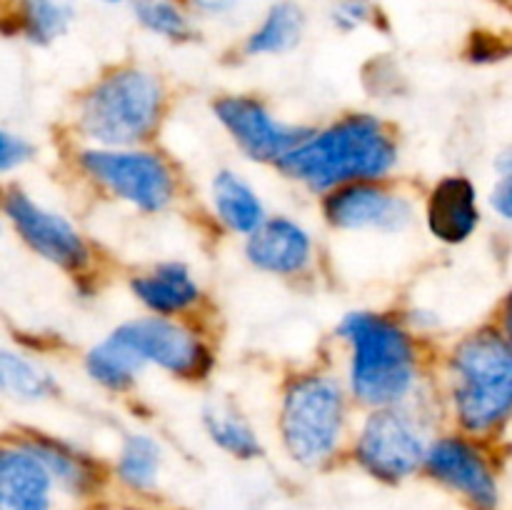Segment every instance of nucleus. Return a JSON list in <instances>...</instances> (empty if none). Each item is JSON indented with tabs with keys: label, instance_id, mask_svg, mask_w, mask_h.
<instances>
[{
	"label": "nucleus",
	"instance_id": "obj_25",
	"mask_svg": "<svg viewBox=\"0 0 512 510\" xmlns=\"http://www.w3.org/2000/svg\"><path fill=\"white\" fill-rule=\"evenodd\" d=\"M130 13L145 33L165 43H190L198 33L195 15L180 0H130Z\"/></svg>",
	"mask_w": 512,
	"mask_h": 510
},
{
	"label": "nucleus",
	"instance_id": "obj_15",
	"mask_svg": "<svg viewBox=\"0 0 512 510\" xmlns=\"http://www.w3.org/2000/svg\"><path fill=\"white\" fill-rule=\"evenodd\" d=\"M0 510H68L23 433L0 435Z\"/></svg>",
	"mask_w": 512,
	"mask_h": 510
},
{
	"label": "nucleus",
	"instance_id": "obj_10",
	"mask_svg": "<svg viewBox=\"0 0 512 510\" xmlns=\"http://www.w3.org/2000/svg\"><path fill=\"white\" fill-rule=\"evenodd\" d=\"M0 210H3L5 225L13 228V233L30 253L68 275L88 273L95 260L93 245L73 220L43 205L18 185H8L0 193Z\"/></svg>",
	"mask_w": 512,
	"mask_h": 510
},
{
	"label": "nucleus",
	"instance_id": "obj_12",
	"mask_svg": "<svg viewBox=\"0 0 512 510\" xmlns=\"http://www.w3.org/2000/svg\"><path fill=\"white\" fill-rule=\"evenodd\" d=\"M320 215L338 233L398 235L413 225L415 203L388 180H368L320 195Z\"/></svg>",
	"mask_w": 512,
	"mask_h": 510
},
{
	"label": "nucleus",
	"instance_id": "obj_28",
	"mask_svg": "<svg viewBox=\"0 0 512 510\" xmlns=\"http://www.w3.org/2000/svg\"><path fill=\"white\" fill-rule=\"evenodd\" d=\"M33 155L35 148L30 145V140H25L23 135L13 133V130L0 125V180H5L15 170L28 165L33 160Z\"/></svg>",
	"mask_w": 512,
	"mask_h": 510
},
{
	"label": "nucleus",
	"instance_id": "obj_22",
	"mask_svg": "<svg viewBox=\"0 0 512 510\" xmlns=\"http://www.w3.org/2000/svg\"><path fill=\"white\" fill-rule=\"evenodd\" d=\"M60 393L58 375L35 355L0 345V398L18 405L48 403Z\"/></svg>",
	"mask_w": 512,
	"mask_h": 510
},
{
	"label": "nucleus",
	"instance_id": "obj_26",
	"mask_svg": "<svg viewBox=\"0 0 512 510\" xmlns=\"http://www.w3.org/2000/svg\"><path fill=\"white\" fill-rule=\"evenodd\" d=\"M380 10L375 0H335L330 8V23L340 33H358L378 20Z\"/></svg>",
	"mask_w": 512,
	"mask_h": 510
},
{
	"label": "nucleus",
	"instance_id": "obj_21",
	"mask_svg": "<svg viewBox=\"0 0 512 510\" xmlns=\"http://www.w3.org/2000/svg\"><path fill=\"white\" fill-rule=\"evenodd\" d=\"M305 30H308V15L303 5L295 0H275L245 35L240 48L248 58H278L300 48Z\"/></svg>",
	"mask_w": 512,
	"mask_h": 510
},
{
	"label": "nucleus",
	"instance_id": "obj_32",
	"mask_svg": "<svg viewBox=\"0 0 512 510\" xmlns=\"http://www.w3.org/2000/svg\"><path fill=\"white\" fill-rule=\"evenodd\" d=\"M5 233V218H3V210H0V235Z\"/></svg>",
	"mask_w": 512,
	"mask_h": 510
},
{
	"label": "nucleus",
	"instance_id": "obj_33",
	"mask_svg": "<svg viewBox=\"0 0 512 510\" xmlns=\"http://www.w3.org/2000/svg\"><path fill=\"white\" fill-rule=\"evenodd\" d=\"M235 3H238V0H235Z\"/></svg>",
	"mask_w": 512,
	"mask_h": 510
},
{
	"label": "nucleus",
	"instance_id": "obj_18",
	"mask_svg": "<svg viewBox=\"0 0 512 510\" xmlns=\"http://www.w3.org/2000/svg\"><path fill=\"white\" fill-rule=\"evenodd\" d=\"M163 470L165 450L160 440L145 430H133L123 435L108 465L110 488L133 500H150L163 485Z\"/></svg>",
	"mask_w": 512,
	"mask_h": 510
},
{
	"label": "nucleus",
	"instance_id": "obj_27",
	"mask_svg": "<svg viewBox=\"0 0 512 510\" xmlns=\"http://www.w3.org/2000/svg\"><path fill=\"white\" fill-rule=\"evenodd\" d=\"M510 55V43L493 30H475L465 43V58L475 65H495Z\"/></svg>",
	"mask_w": 512,
	"mask_h": 510
},
{
	"label": "nucleus",
	"instance_id": "obj_19",
	"mask_svg": "<svg viewBox=\"0 0 512 510\" xmlns=\"http://www.w3.org/2000/svg\"><path fill=\"white\" fill-rule=\"evenodd\" d=\"M78 13L80 0H3L0 30L48 48L73 30Z\"/></svg>",
	"mask_w": 512,
	"mask_h": 510
},
{
	"label": "nucleus",
	"instance_id": "obj_7",
	"mask_svg": "<svg viewBox=\"0 0 512 510\" xmlns=\"http://www.w3.org/2000/svg\"><path fill=\"white\" fill-rule=\"evenodd\" d=\"M75 170L108 198L143 215H160L180 198V175L160 150L148 145L98 148L80 145L73 155Z\"/></svg>",
	"mask_w": 512,
	"mask_h": 510
},
{
	"label": "nucleus",
	"instance_id": "obj_23",
	"mask_svg": "<svg viewBox=\"0 0 512 510\" xmlns=\"http://www.w3.org/2000/svg\"><path fill=\"white\" fill-rule=\"evenodd\" d=\"M210 443L240 463H253L265 455V445L255 425L228 403H208L200 413Z\"/></svg>",
	"mask_w": 512,
	"mask_h": 510
},
{
	"label": "nucleus",
	"instance_id": "obj_3",
	"mask_svg": "<svg viewBox=\"0 0 512 510\" xmlns=\"http://www.w3.org/2000/svg\"><path fill=\"white\" fill-rule=\"evenodd\" d=\"M445 400L455 430L493 445L512 413V343L500 325L470 330L445 358Z\"/></svg>",
	"mask_w": 512,
	"mask_h": 510
},
{
	"label": "nucleus",
	"instance_id": "obj_2",
	"mask_svg": "<svg viewBox=\"0 0 512 510\" xmlns=\"http://www.w3.org/2000/svg\"><path fill=\"white\" fill-rule=\"evenodd\" d=\"M348 348L345 388L365 410L410 403L425 388L418 338L400 318L378 310H350L338 323Z\"/></svg>",
	"mask_w": 512,
	"mask_h": 510
},
{
	"label": "nucleus",
	"instance_id": "obj_31",
	"mask_svg": "<svg viewBox=\"0 0 512 510\" xmlns=\"http://www.w3.org/2000/svg\"><path fill=\"white\" fill-rule=\"evenodd\" d=\"M103 3H108V5H120V3H130V0H103Z\"/></svg>",
	"mask_w": 512,
	"mask_h": 510
},
{
	"label": "nucleus",
	"instance_id": "obj_17",
	"mask_svg": "<svg viewBox=\"0 0 512 510\" xmlns=\"http://www.w3.org/2000/svg\"><path fill=\"white\" fill-rule=\"evenodd\" d=\"M130 293L148 310V315L160 318H188L203 300V288L180 260H163L153 268L135 273L130 278Z\"/></svg>",
	"mask_w": 512,
	"mask_h": 510
},
{
	"label": "nucleus",
	"instance_id": "obj_1",
	"mask_svg": "<svg viewBox=\"0 0 512 510\" xmlns=\"http://www.w3.org/2000/svg\"><path fill=\"white\" fill-rule=\"evenodd\" d=\"M400 163L393 125L373 113L340 115L290 150L275 168L315 195L340 185L388 180Z\"/></svg>",
	"mask_w": 512,
	"mask_h": 510
},
{
	"label": "nucleus",
	"instance_id": "obj_24",
	"mask_svg": "<svg viewBox=\"0 0 512 510\" xmlns=\"http://www.w3.org/2000/svg\"><path fill=\"white\" fill-rule=\"evenodd\" d=\"M83 368L85 375L108 393H128L145 373L143 360L113 330L85 353Z\"/></svg>",
	"mask_w": 512,
	"mask_h": 510
},
{
	"label": "nucleus",
	"instance_id": "obj_5",
	"mask_svg": "<svg viewBox=\"0 0 512 510\" xmlns=\"http://www.w3.org/2000/svg\"><path fill=\"white\" fill-rule=\"evenodd\" d=\"M353 433V400L343 378L310 368L283 385L278 408V440L290 463L308 473L328 470L348 450Z\"/></svg>",
	"mask_w": 512,
	"mask_h": 510
},
{
	"label": "nucleus",
	"instance_id": "obj_14",
	"mask_svg": "<svg viewBox=\"0 0 512 510\" xmlns=\"http://www.w3.org/2000/svg\"><path fill=\"white\" fill-rule=\"evenodd\" d=\"M243 255L255 270L275 278H303L313 270L315 238L300 220L290 215H268L245 235Z\"/></svg>",
	"mask_w": 512,
	"mask_h": 510
},
{
	"label": "nucleus",
	"instance_id": "obj_29",
	"mask_svg": "<svg viewBox=\"0 0 512 510\" xmlns=\"http://www.w3.org/2000/svg\"><path fill=\"white\" fill-rule=\"evenodd\" d=\"M490 208L495 210L500 220L510 223L512 220V173L498 175V183L490 190Z\"/></svg>",
	"mask_w": 512,
	"mask_h": 510
},
{
	"label": "nucleus",
	"instance_id": "obj_20",
	"mask_svg": "<svg viewBox=\"0 0 512 510\" xmlns=\"http://www.w3.org/2000/svg\"><path fill=\"white\" fill-rule=\"evenodd\" d=\"M210 208L215 220L240 238L260 228L270 215L255 185L233 168L218 170L210 178Z\"/></svg>",
	"mask_w": 512,
	"mask_h": 510
},
{
	"label": "nucleus",
	"instance_id": "obj_6",
	"mask_svg": "<svg viewBox=\"0 0 512 510\" xmlns=\"http://www.w3.org/2000/svg\"><path fill=\"white\" fill-rule=\"evenodd\" d=\"M435 433L438 428L420 390L410 403L368 410L350 433L345 455L370 480L398 488L420 478Z\"/></svg>",
	"mask_w": 512,
	"mask_h": 510
},
{
	"label": "nucleus",
	"instance_id": "obj_4",
	"mask_svg": "<svg viewBox=\"0 0 512 510\" xmlns=\"http://www.w3.org/2000/svg\"><path fill=\"white\" fill-rule=\"evenodd\" d=\"M168 85L145 65L123 63L100 73L73 105L80 145L133 148L148 145L168 115Z\"/></svg>",
	"mask_w": 512,
	"mask_h": 510
},
{
	"label": "nucleus",
	"instance_id": "obj_8",
	"mask_svg": "<svg viewBox=\"0 0 512 510\" xmlns=\"http://www.w3.org/2000/svg\"><path fill=\"white\" fill-rule=\"evenodd\" d=\"M420 475L453 495L465 510H505L503 465L498 455L488 443L458 430L433 435Z\"/></svg>",
	"mask_w": 512,
	"mask_h": 510
},
{
	"label": "nucleus",
	"instance_id": "obj_30",
	"mask_svg": "<svg viewBox=\"0 0 512 510\" xmlns=\"http://www.w3.org/2000/svg\"><path fill=\"white\" fill-rule=\"evenodd\" d=\"M195 18H225L235 10V0H180Z\"/></svg>",
	"mask_w": 512,
	"mask_h": 510
},
{
	"label": "nucleus",
	"instance_id": "obj_9",
	"mask_svg": "<svg viewBox=\"0 0 512 510\" xmlns=\"http://www.w3.org/2000/svg\"><path fill=\"white\" fill-rule=\"evenodd\" d=\"M113 333L143 360L145 368H155L175 380L200 383L215 368L213 345L188 318L140 315L120 323Z\"/></svg>",
	"mask_w": 512,
	"mask_h": 510
},
{
	"label": "nucleus",
	"instance_id": "obj_11",
	"mask_svg": "<svg viewBox=\"0 0 512 510\" xmlns=\"http://www.w3.org/2000/svg\"><path fill=\"white\" fill-rule=\"evenodd\" d=\"M213 115L240 153L263 165H278L313 130L278 118L265 100L250 93L220 95L213 100Z\"/></svg>",
	"mask_w": 512,
	"mask_h": 510
},
{
	"label": "nucleus",
	"instance_id": "obj_16",
	"mask_svg": "<svg viewBox=\"0 0 512 510\" xmlns=\"http://www.w3.org/2000/svg\"><path fill=\"white\" fill-rule=\"evenodd\" d=\"M428 233L443 245H463L483 223L478 185L468 175H445L428 190L423 203Z\"/></svg>",
	"mask_w": 512,
	"mask_h": 510
},
{
	"label": "nucleus",
	"instance_id": "obj_13",
	"mask_svg": "<svg viewBox=\"0 0 512 510\" xmlns=\"http://www.w3.org/2000/svg\"><path fill=\"white\" fill-rule=\"evenodd\" d=\"M23 435L48 470L65 508L93 510L103 503L110 490L108 465L103 460L58 435L40 430H23Z\"/></svg>",
	"mask_w": 512,
	"mask_h": 510
}]
</instances>
